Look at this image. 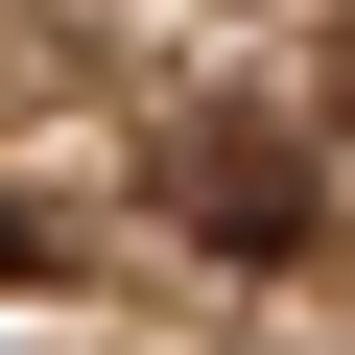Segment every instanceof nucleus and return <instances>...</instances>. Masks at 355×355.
<instances>
[{"mask_svg": "<svg viewBox=\"0 0 355 355\" xmlns=\"http://www.w3.org/2000/svg\"><path fill=\"white\" fill-rule=\"evenodd\" d=\"M190 190H214V237H237V261H284V237H308V214H284V142H190Z\"/></svg>", "mask_w": 355, "mask_h": 355, "instance_id": "obj_1", "label": "nucleus"}, {"mask_svg": "<svg viewBox=\"0 0 355 355\" xmlns=\"http://www.w3.org/2000/svg\"><path fill=\"white\" fill-rule=\"evenodd\" d=\"M331 95H355V71H331Z\"/></svg>", "mask_w": 355, "mask_h": 355, "instance_id": "obj_2", "label": "nucleus"}]
</instances>
